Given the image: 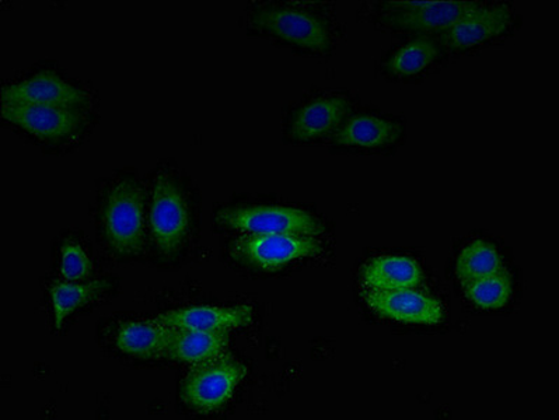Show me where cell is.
<instances>
[{
    "label": "cell",
    "instance_id": "obj_1",
    "mask_svg": "<svg viewBox=\"0 0 559 420\" xmlns=\"http://www.w3.org/2000/svg\"><path fill=\"white\" fill-rule=\"evenodd\" d=\"M104 243L118 259L140 255L145 243V201L140 182L130 177L112 181L98 206Z\"/></svg>",
    "mask_w": 559,
    "mask_h": 420
},
{
    "label": "cell",
    "instance_id": "obj_2",
    "mask_svg": "<svg viewBox=\"0 0 559 420\" xmlns=\"http://www.w3.org/2000/svg\"><path fill=\"white\" fill-rule=\"evenodd\" d=\"M252 27L310 52H326L335 43L334 20L323 10L298 3H264L251 10Z\"/></svg>",
    "mask_w": 559,
    "mask_h": 420
},
{
    "label": "cell",
    "instance_id": "obj_3",
    "mask_svg": "<svg viewBox=\"0 0 559 420\" xmlns=\"http://www.w3.org/2000/svg\"><path fill=\"white\" fill-rule=\"evenodd\" d=\"M150 225L153 243L162 254H176L190 236V204L180 182L168 172L157 176L153 184Z\"/></svg>",
    "mask_w": 559,
    "mask_h": 420
},
{
    "label": "cell",
    "instance_id": "obj_4",
    "mask_svg": "<svg viewBox=\"0 0 559 420\" xmlns=\"http://www.w3.org/2000/svg\"><path fill=\"white\" fill-rule=\"evenodd\" d=\"M481 2H382L376 22L397 33H443Z\"/></svg>",
    "mask_w": 559,
    "mask_h": 420
},
{
    "label": "cell",
    "instance_id": "obj_5",
    "mask_svg": "<svg viewBox=\"0 0 559 420\" xmlns=\"http://www.w3.org/2000/svg\"><path fill=\"white\" fill-rule=\"evenodd\" d=\"M221 224L247 235H306L323 233L324 225L318 217L298 207L242 206L231 207L217 216Z\"/></svg>",
    "mask_w": 559,
    "mask_h": 420
},
{
    "label": "cell",
    "instance_id": "obj_6",
    "mask_svg": "<svg viewBox=\"0 0 559 420\" xmlns=\"http://www.w3.org/2000/svg\"><path fill=\"white\" fill-rule=\"evenodd\" d=\"M245 373V365L225 356L200 363L182 384V401L198 411L219 408L235 393Z\"/></svg>",
    "mask_w": 559,
    "mask_h": 420
},
{
    "label": "cell",
    "instance_id": "obj_7",
    "mask_svg": "<svg viewBox=\"0 0 559 420\" xmlns=\"http://www.w3.org/2000/svg\"><path fill=\"white\" fill-rule=\"evenodd\" d=\"M320 251V241L306 235H249L234 245L235 255L262 269L280 268Z\"/></svg>",
    "mask_w": 559,
    "mask_h": 420
},
{
    "label": "cell",
    "instance_id": "obj_8",
    "mask_svg": "<svg viewBox=\"0 0 559 420\" xmlns=\"http://www.w3.org/2000/svg\"><path fill=\"white\" fill-rule=\"evenodd\" d=\"M513 23L514 10L509 4L481 2L440 33V41L452 51H467L503 36Z\"/></svg>",
    "mask_w": 559,
    "mask_h": 420
},
{
    "label": "cell",
    "instance_id": "obj_9",
    "mask_svg": "<svg viewBox=\"0 0 559 420\" xmlns=\"http://www.w3.org/2000/svg\"><path fill=\"white\" fill-rule=\"evenodd\" d=\"M91 98L78 84L56 73L41 72L2 88V106H49L82 110Z\"/></svg>",
    "mask_w": 559,
    "mask_h": 420
},
{
    "label": "cell",
    "instance_id": "obj_10",
    "mask_svg": "<svg viewBox=\"0 0 559 420\" xmlns=\"http://www.w3.org/2000/svg\"><path fill=\"white\" fill-rule=\"evenodd\" d=\"M2 118L28 135L51 142L68 140L83 125V116L79 110L29 104L2 106Z\"/></svg>",
    "mask_w": 559,
    "mask_h": 420
},
{
    "label": "cell",
    "instance_id": "obj_11",
    "mask_svg": "<svg viewBox=\"0 0 559 420\" xmlns=\"http://www.w3.org/2000/svg\"><path fill=\"white\" fill-rule=\"evenodd\" d=\"M365 299L376 313L400 323L437 325L443 320L439 301L417 289L372 290Z\"/></svg>",
    "mask_w": 559,
    "mask_h": 420
},
{
    "label": "cell",
    "instance_id": "obj_12",
    "mask_svg": "<svg viewBox=\"0 0 559 420\" xmlns=\"http://www.w3.org/2000/svg\"><path fill=\"white\" fill-rule=\"evenodd\" d=\"M350 104L343 96H321L305 104L292 116L288 127L290 140L309 142L338 130L348 116Z\"/></svg>",
    "mask_w": 559,
    "mask_h": 420
},
{
    "label": "cell",
    "instance_id": "obj_13",
    "mask_svg": "<svg viewBox=\"0 0 559 420\" xmlns=\"http://www.w3.org/2000/svg\"><path fill=\"white\" fill-rule=\"evenodd\" d=\"M167 328L173 329H194L207 331H227L246 327L252 320L250 308H191L185 310L170 311L156 319Z\"/></svg>",
    "mask_w": 559,
    "mask_h": 420
},
{
    "label": "cell",
    "instance_id": "obj_14",
    "mask_svg": "<svg viewBox=\"0 0 559 420\" xmlns=\"http://www.w3.org/2000/svg\"><path fill=\"white\" fill-rule=\"evenodd\" d=\"M173 329L159 321H130L116 334V346L120 352L132 358L157 360L166 358Z\"/></svg>",
    "mask_w": 559,
    "mask_h": 420
},
{
    "label": "cell",
    "instance_id": "obj_15",
    "mask_svg": "<svg viewBox=\"0 0 559 420\" xmlns=\"http://www.w3.org/2000/svg\"><path fill=\"white\" fill-rule=\"evenodd\" d=\"M364 281L373 291L417 289L424 281L420 266L408 256L384 255L366 264Z\"/></svg>",
    "mask_w": 559,
    "mask_h": 420
},
{
    "label": "cell",
    "instance_id": "obj_16",
    "mask_svg": "<svg viewBox=\"0 0 559 420\" xmlns=\"http://www.w3.org/2000/svg\"><path fill=\"white\" fill-rule=\"evenodd\" d=\"M227 345H229V335L225 331L207 333V331L173 329L166 359L200 364L224 356Z\"/></svg>",
    "mask_w": 559,
    "mask_h": 420
},
{
    "label": "cell",
    "instance_id": "obj_17",
    "mask_svg": "<svg viewBox=\"0 0 559 420\" xmlns=\"http://www.w3.org/2000/svg\"><path fill=\"white\" fill-rule=\"evenodd\" d=\"M401 130L397 123L374 116L349 118L335 133L336 145L348 147H383L399 140Z\"/></svg>",
    "mask_w": 559,
    "mask_h": 420
},
{
    "label": "cell",
    "instance_id": "obj_18",
    "mask_svg": "<svg viewBox=\"0 0 559 420\" xmlns=\"http://www.w3.org/2000/svg\"><path fill=\"white\" fill-rule=\"evenodd\" d=\"M439 53V47L435 39L414 38L403 47L395 49L393 56L389 58L388 69L392 75L397 77L419 75L420 72L437 62Z\"/></svg>",
    "mask_w": 559,
    "mask_h": 420
},
{
    "label": "cell",
    "instance_id": "obj_19",
    "mask_svg": "<svg viewBox=\"0 0 559 420\" xmlns=\"http://www.w3.org/2000/svg\"><path fill=\"white\" fill-rule=\"evenodd\" d=\"M108 288L107 281L97 280L92 284H57L51 288L53 324L61 328L63 321L71 317L75 311L97 299Z\"/></svg>",
    "mask_w": 559,
    "mask_h": 420
},
{
    "label": "cell",
    "instance_id": "obj_20",
    "mask_svg": "<svg viewBox=\"0 0 559 420\" xmlns=\"http://www.w3.org/2000/svg\"><path fill=\"white\" fill-rule=\"evenodd\" d=\"M502 269L503 261L499 251L481 240L474 241L460 252L456 262V276L463 285Z\"/></svg>",
    "mask_w": 559,
    "mask_h": 420
},
{
    "label": "cell",
    "instance_id": "obj_21",
    "mask_svg": "<svg viewBox=\"0 0 559 420\" xmlns=\"http://www.w3.org/2000/svg\"><path fill=\"white\" fill-rule=\"evenodd\" d=\"M463 286L464 295L472 303L488 310L503 308L511 299L513 288L511 275L504 269Z\"/></svg>",
    "mask_w": 559,
    "mask_h": 420
},
{
    "label": "cell",
    "instance_id": "obj_22",
    "mask_svg": "<svg viewBox=\"0 0 559 420\" xmlns=\"http://www.w3.org/2000/svg\"><path fill=\"white\" fill-rule=\"evenodd\" d=\"M92 272V262L81 244L68 241L61 251V275L67 281L81 284Z\"/></svg>",
    "mask_w": 559,
    "mask_h": 420
}]
</instances>
